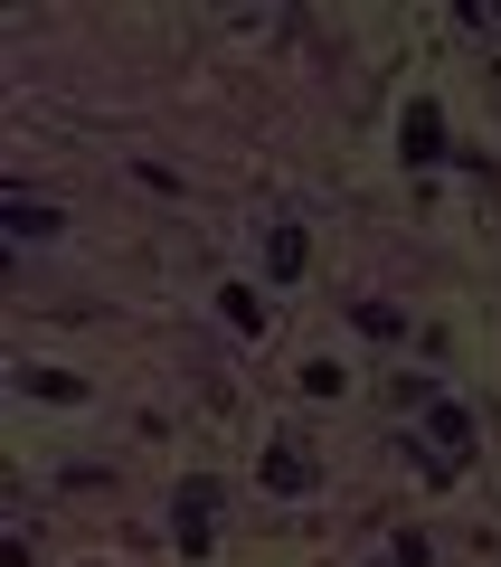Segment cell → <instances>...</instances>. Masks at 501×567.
Wrapping results in <instances>:
<instances>
[{"label":"cell","instance_id":"cell-2","mask_svg":"<svg viewBox=\"0 0 501 567\" xmlns=\"http://www.w3.org/2000/svg\"><path fill=\"white\" fill-rule=\"evenodd\" d=\"M265 483H275V492H303V454L275 445V454H265Z\"/></svg>","mask_w":501,"mask_h":567},{"label":"cell","instance_id":"cell-1","mask_svg":"<svg viewBox=\"0 0 501 567\" xmlns=\"http://www.w3.org/2000/svg\"><path fill=\"white\" fill-rule=\"evenodd\" d=\"M265 256H275V265H265V275H284V284H294V275H303V256H313V246H303V227H275V246H265Z\"/></svg>","mask_w":501,"mask_h":567},{"label":"cell","instance_id":"cell-4","mask_svg":"<svg viewBox=\"0 0 501 567\" xmlns=\"http://www.w3.org/2000/svg\"><path fill=\"white\" fill-rule=\"evenodd\" d=\"M20 388H39V398H58V406H76V398H85V388H76V379H58V369H29Z\"/></svg>","mask_w":501,"mask_h":567},{"label":"cell","instance_id":"cell-3","mask_svg":"<svg viewBox=\"0 0 501 567\" xmlns=\"http://www.w3.org/2000/svg\"><path fill=\"white\" fill-rule=\"evenodd\" d=\"M218 303H227V322H237V331H256V341H265V312H256V293H237V284H227Z\"/></svg>","mask_w":501,"mask_h":567}]
</instances>
